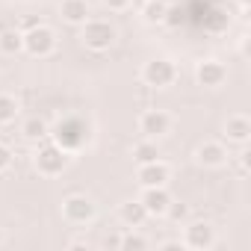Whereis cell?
Instances as JSON below:
<instances>
[{
    "mask_svg": "<svg viewBox=\"0 0 251 251\" xmlns=\"http://www.w3.org/2000/svg\"><path fill=\"white\" fill-rule=\"evenodd\" d=\"M68 248H86V251H89V248H92V242H89V239H71V242H68Z\"/></svg>",
    "mask_w": 251,
    "mask_h": 251,
    "instance_id": "cell-25",
    "label": "cell"
},
{
    "mask_svg": "<svg viewBox=\"0 0 251 251\" xmlns=\"http://www.w3.org/2000/svg\"><path fill=\"white\" fill-rule=\"evenodd\" d=\"M172 130V115L166 109H145L139 115V133L145 139H163Z\"/></svg>",
    "mask_w": 251,
    "mask_h": 251,
    "instance_id": "cell-6",
    "label": "cell"
},
{
    "mask_svg": "<svg viewBox=\"0 0 251 251\" xmlns=\"http://www.w3.org/2000/svg\"><path fill=\"white\" fill-rule=\"evenodd\" d=\"M12 160H15L12 148H9V145H3V142H0V172H6V169L12 166Z\"/></svg>",
    "mask_w": 251,
    "mask_h": 251,
    "instance_id": "cell-23",
    "label": "cell"
},
{
    "mask_svg": "<svg viewBox=\"0 0 251 251\" xmlns=\"http://www.w3.org/2000/svg\"><path fill=\"white\" fill-rule=\"evenodd\" d=\"M136 180H139L142 189H145V186H166V183L172 180V169H169L163 160L142 163V166L136 169Z\"/></svg>",
    "mask_w": 251,
    "mask_h": 251,
    "instance_id": "cell-9",
    "label": "cell"
},
{
    "mask_svg": "<svg viewBox=\"0 0 251 251\" xmlns=\"http://www.w3.org/2000/svg\"><path fill=\"white\" fill-rule=\"evenodd\" d=\"M118 219L127 225V227H139L145 219H148V213H145V207H142V201L136 198V201H124L121 207H118Z\"/></svg>",
    "mask_w": 251,
    "mask_h": 251,
    "instance_id": "cell-15",
    "label": "cell"
},
{
    "mask_svg": "<svg viewBox=\"0 0 251 251\" xmlns=\"http://www.w3.org/2000/svg\"><path fill=\"white\" fill-rule=\"evenodd\" d=\"M0 245H3V233H0Z\"/></svg>",
    "mask_w": 251,
    "mask_h": 251,
    "instance_id": "cell-28",
    "label": "cell"
},
{
    "mask_svg": "<svg viewBox=\"0 0 251 251\" xmlns=\"http://www.w3.org/2000/svg\"><path fill=\"white\" fill-rule=\"evenodd\" d=\"M139 201H142V207H145L148 216H166V210L172 204V195H169L166 186H145Z\"/></svg>",
    "mask_w": 251,
    "mask_h": 251,
    "instance_id": "cell-12",
    "label": "cell"
},
{
    "mask_svg": "<svg viewBox=\"0 0 251 251\" xmlns=\"http://www.w3.org/2000/svg\"><path fill=\"white\" fill-rule=\"evenodd\" d=\"M89 139H92V124L80 115H65L50 127V142H56L68 154L83 151L89 145Z\"/></svg>",
    "mask_w": 251,
    "mask_h": 251,
    "instance_id": "cell-1",
    "label": "cell"
},
{
    "mask_svg": "<svg viewBox=\"0 0 251 251\" xmlns=\"http://www.w3.org/2000/svg\"><path fill=\"white\" fill-rule=\"evenodd\" d=\"M166 15H169V3H166V0H145V6H142L145 24H166Z\"/></svg>",
    "mask_w": 251,
    "mask_h": 251,
    "instance_id": "cell-18",
    "label": "cell"
},
{
    "mask_svg": "<svg viewBox=\"0 0 251 251\" xmlns=\"http://www.w3.org/2000/svg\"><path fill=\"white\" fill-rule=\"evenodd\" d=\"M80 27H83L80 39H83V45H86L89 50L103 53V50H109V48L115 45V27H112L109 21H103V18H89V21L80 24Z\"/></svg>",
    "mask_w": 251,
    "mask_h": 251,
    "instance_id": "cell-3",
    "label": "cell"
},
{
    "mask_svg": "<svg viewBox=\"0 0 251 251\" xmlns=\"http://www.w3.org/2000/svg\"><path fill=\"white\" fill-rule=\"evenodd\" d=\"M195 80H198V86H204V89H219V86L227 80V68H225L219 59H204V62H198V68H195Z\"/></svg>",
    "mask_w": 251,
    "mask_h": 251,
    "instance_id": "cell-10",
    "label": "cell"
},
{
    "mask_svg": "<svg viewBox=\"0 0 251 251\" xmlns=\"http://www.w3.org/2000/svg\"><path fill=\"white\" fill-rule=\"evenodd\" d=\"M121 248H127V251H142V248H148V239L139 236V233H127V236H121Z\"/></svg>",
    "mask_w": 251,
    "mask_h": 251,
    "instance_id": "cell-21",
    "label": "cell"
},
{
    "mask_svg": "<svg viewBox=\"0 0 251 251\" xmlns=\"http://www.w3.org/2000/svg\"><path fill=\"white\" fill-rule=\"evenodd\" d=\"M21 136H24L27 142H42V139H48V136H50V127H48V121H45V118L33 115V118H27V121H24Z\"/></svg>",
    "mask_w": 251,
    "mask_h": 251,
    "instance_id": "cell-16",
    "label": "cell"
},
{
    "mask_svg": "<svg viewBox=\"0 0 251 251\" xmlns=\"http://www.w3.org/2000/svg\"><path fill=\"white\" fill-rule=\"evenodd\" d=\"M225 139L233 145H248L251 139V121L245 115H230L225 121Z\"/></svg>",
    "mask_w": 251,
    "mask_h": 251,
    "instance_id": "cell-13",
    "label": "cell"
},
{
    "mask_svg": "<svg viewBox=\"0 0 251 251\" xmlns=\"http://www.w3.org/2000/svg\"><path fill=\"white\" fill-rule=\"evenodd\" d=\"M183 245L192 251H210L216 245V230L210 222H189L183 230Z\"/></svg>",
    "mask_w": 251,
    "mask_h": 251,
    "instance_id": "cell-8",
    "label": "cell"
},
{
    "mask_svg": "<svg viewBox=\"0 0 251 251\" xmlns=\"http://www.w3.org/2000/svg\"><path fill=\"white\" fill-rule=\"evenodd\" d=\"M130 3H133V0H103V6H106V9H112V12H124Z\"/></svg>",
    "mask_w": 251,
    "mask_h": 251,
    "instance_id": "cell-24",
    "label": "cell"
},
{
    "mask_svg": "<svg viewBox=\"0 0 251 251\" xmlns=\"http://www.w3.org/2000/svg\"><path fill=\"white\" fill-rule=\"evenodd\" d=\"M195 163L204 169H222L227 166V148L222 142H201L195 148Z\"/></svg>",
    "mask_w": 251,
    "mask_h": 251,
    "instance_id": "cell-11",
    "label": "cell"
},
{
    "mask_svg": "<svg viewBox=\"0 0 251 251\" xmlns=\"http://www.w3.org/2000/svg\"><path fill=\"white\" fill-rule=\"evenodd\" d=\"M21 50H24V33L21 30H3L0 33V53L15 56Z\"/></svg>",
    "mask_w": 251,
    "mask_h": 251,
    "instance_id": "cell-17",
    "label": "cell"
},
{
    "mask_svg": "<svg viewBox=\"0 0 251 251\" xmlns=\"http://www.w3.org/2000/svg\"><path fill=\"white\" fill-rule=\"evenodd\" d=\"M133 160L142 166V163H154V160H160V148H157V139H139L136 145H133Z\"/></svg>",
    "mask_w": 251,
    "mask_h": 251,
    "instance_id": "cell-19",
    "label": "cell"
},
{
    "mask_svg": "<svg viewBox=\"0 0 251 251\" xmlns=\"http://www.w3.org/2000/svg\"><path fill=\"white\" fill-rule=\"evenodd\" d=\"M24 50L36 59H45L56 50V33L45 24H33L30 30H24Z\"/></svg>",
    "mask_w": 251,
    "mask_h": 251,
    "instance_id": "cell-4",
    "label": "cell"
},
{
    "mask_svg": "<svg viewBox=\"0 0 251 251\" xmlns=\"http://www.w3.org/2000/svg\"><path fill=\"white\" fill-rule=\"evenodd\" d=\"M166 216H169L172 222H177V225H180V222H186V219H189V207H186V204H175V201H172V204H169V210H166Z\"/></svg>",
    "mask_w": 251,
    "mask_h": 251,
    "instance_id": "cell-22",
    "label": "cell"
},
{
    "mask_svg": "<svg viewBox=\"0 0 251 251\" xmlns=\"http://www.w3.org/2000/svg\"><path fill=\"white\" fill-rule=\"evenodd\" d=\"M62 219L68 225H89L95 219V204L86 195H68L62 201Z\"/></svg>",
    "mask_w": 251,
    "mask_h": 251,
    "instance_id": "cell-7",
    "label": "cell"
},
{
    "mask_svg": "<svg viewBox=\"0 0 251 251\" xmlns=\"http://www.w3.org/2000/svg\"><path fill=\"white\" fill-rule=\"evenodd\" d=\"M183 242H163V251H183Z\"/></svg>",
    "mask_w": 251,
    "mask_h": 251,
    "instance_id": "cell-26",
    "label": "cell"
},
{
    "mask_svg": "<svg viewBox=\"0 0 251 251\" xmlns=\"http://www.w3.org/2000/svg\"><path fill=\"white\" fill-rule=\"evenodd\" d=\"M236 3H239V9H248V3H251V0H236Z\"/></svg>",
    "mask_w": 251,
    "mask_h": 251,
    "instance_id": "cell-27",
    "label": "cell"
},
{
    "mask_svg": "<svg viewBox=\"0 0 251 251\" xmlns=\"http://www.w3.org/2000/svg\"><path fill=\"white\" fill-rule=\"evenodd\" d=\"M177 80V68L172 59H151L142 65V83L154 89H166Z\"/></svg>",
    "mask_w": 251,
    "mask_h": 251,
    "instance_id": "cell-5",
    "label": "cell"
},
{
    "mask_svg": "<svg viewBox=\"0 0 251 251\" xmlns=\"http://www.w3.org/2000/svg\"><path fill=\"white\" fill-rule=\"evenodd\" d=\"M68 163H71L68 151H62L56 142L39 145V151H36V157H33V166H36V172H39L42 177H59V175L68 169Z\"/></svg>",
    "mask_w": 251,
    "mask_h": 251,
    "instance_id": "cell-2",
    "label": "cell"
},
{
    "mask_svg": "<svg viewBox=\"0 0 251 251\" xmlns=\"http://www.w3.org/2000/svg\"><path fill=\"white\" fill-rule=\"evenodd\" d=\"M59 15L68 24H86L89 21V3H86V0H62Z\"/></svg>",
    "mask_w": 251,
    "mask_h": 251,
    "instance_id": "cell-14",
    "label": "cell"
},
{
    "mask_svg": "<svg viewBox=\"0 0 251 251\" xmlns=\"http://www.w3.org/2000/svg\"><path fill=\"white\" fill-rule=\"evenodd\" d=\"M18 112H21V106L12 95H0V124H12L18 118Z\"/></svg>",
    "mask_w": 251,
    "mask_h": 251,
    "instance_id": "cell-20",
    "label": "cell"
}]
</instances>
